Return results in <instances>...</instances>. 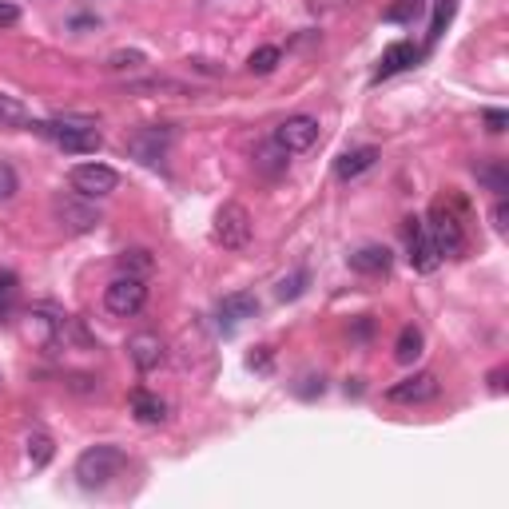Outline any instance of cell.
<instances>
[{
    "mask_svg": "<svg viewBox=\"0 0 509 509\" xmlns=\"http://www.w3.org/2000/svg\"><path fill=\"white\" fill-rule=\"evenodd\" d=\"M36 136L52 139L60 151H72V156H96L104 148V136L96 132V120H84V116H56V120H32L28 124Z\"/></svg>",
    "mask_w": 509,
    "mask_h": 509,
    "instance_id": "obj_1",
    "label": "cell"
},
{
    "mask_svg": "<svg viewBox=\"0 0 509 509\" xmlns=\"http://www.w3.org/2000/svg\"><path fill=\"white\" fill-rule=\"evenodd\" d=\"M426 235L442 259H462L465 247H470V239H465V208L458 199H438L430 208Z\"/></svg>",
    "mask_w": 509,
    "mask_h": 509,
    "instance_id": "obj_2",
    "label": "cell"
},
{
    "mask_svg": "<svg viewBox=\"0 0 509 509\" xmlns=\"http://www.w3.org/2000/svg\"><path fill=\"white\" fill-rule=\"evenodd\" d=\"M127 465L120 446H88L76 458V478L84 490H104L112 478H120V470Z\"/></svg>",
    "mask_w": 509,
    "mask_h": 509,
    "instance_id": "obj_3",
    "label": "cell"
},
{
    "mask_svg": "<svg viewBox=\"0 0 509 509\" xmlns=\"http://www.w3.org/2000/svg\"><path fill=\"white\" fill-rule=\"evenodd\" d=\"M20 331H25V339L32 346H40V351H60L64 342H68V334L76 331L72 319L56 315V310H28L25 322H20Z\"/></svg>",
    "mask_w": 509,
    "mask_h": 509,
    "instance_id": "obj_4",
    "label": "cell"
},
{
    "mask_svg": "<svg viewBox=\"0 0 509 509\" xmlns=\"http://www.w3.org/2000/svg\"><path fill=\"white\" fill-rule=\"evenodd\" d=\"M251 211L243 208V203H223L219 211H215V239H219L227 251H243L247 243H251Z\"/></svg>",
    "mask_w": 509,
    "mask_h": 509,
    "instance_id": "obj_5",
    "label": "cell"
},
{
    "mask_svg": "<svg viewBox=\"0 0 509 509\" xmlns=\"http://www.w3.org/2000/svg\"><path fill=\"white\" fill-rule=\"evenodd\" d=\"M52 215H56V223L68 235H88L104 223L100 211L92 208V199H84V195H56L52 199Z\"/></svg>",
    "mask_w": 509,
    "mask_h": 509,
    "instance_id": "obj_6",
    "label": "cell"
},
{
    "mask_svg": "<svg viewBox=\"0 0 509 509\" xmlns=\"http://www.w3.org/2000/svg\"><path fill=\"white\" fill-rule=\"evenodd\" d=\"M144 302H148V287H144V279L139 275H120V279H112L104 290V307L112 310L116 319H132L144 310Z\"/></svg>",
    "mask_w": 509,
    "mask_h": 509,
    "instance_id": "obj_7",
    "label": "cell"
},
{
    "mask_svg": "<svg viewBox=\"0 0 509 509\" xmlns=\"http://www.w3.org/2000/svg\"><path fill=\"white\" fill-rule=\"evenodd\" d=\"M68 183L76 195H84V199H107V195L120 188V176L107 164H80V168H72Z\"/></svg>",
    "mask_w": 509,
    "mask_h": 509,
    "instance_id": "obj_8",
    "label": "cell"
},
{
    "mask_svg": "<svg viewBox=\"0 0 509 509\" xmlns=\"http://www.w3.org/2000/svg\"><path fill=\"white\" fill-rule=\"evenodd\" d=\"M438 390H442V382H438L434 371H418V374H410V378H402V382L390 386L386 398L398 402V406H422V402H434Z\"/></svg>",
    "mask_w": 509,
    "mask_h": 509,
    "instance_id": "obj_9",
    "label": "cell"
},
{
    "mask_svg": "<svg viewBox=\"0 0 509 509\" xmlns=\"http://www.w3.org/2000/svg\"><path fill=\"white\" fill-rule=\"evenodd\" d=\"M319 139V120L315 116H287L283 124L275 127V144L287 151V156H299V151H310Z\"/></svg>",
    "mask_w": 509,
    "mask_h": 509,
    "instance_id": "obj_10",
    "label": "cell"
},
{
    "mask_svg": "<svg viewBox=\"0 0 509 509\" xmlns=\"http://www.w3.org/2000/svg\"><path fill=\"white\" fill-rule=\"evenodd\" d=\"M402 235H406L410 267H414V270H422V275H430V270H438L442 255L434 251V243H430V235H426V223H422V219H406V223H402Z\"/></svg>",
    "mask_w": 509,
    "mask_h": 509,
    "instance_id": "obj_11",
    "label": "cell"
},
{
    "mask_svg": "<svg viewBox=\"0 0 509 509\" xmlns=\"http://www.w3.org/2000/svg\"><path fill=\"white\" fill-rule=\"evenodd\" d=\"M171 144V132L168 127H139V132L127 139V151L139 159V164H159L164 159V151Z\"/></svg>",
    "mask_w": 509,
    "mask_h": 509,
    "instance_id": "obj_12",
    "label": "cell"
},
{
    "mask_svg": "<svg viewBox=\"0 0 509 509\" xmlns=\"http://www.w3.org/2000/svg\"><path fill=\"white\" fill-rule=\"evenodd\" d=\"M164 339L159 334H148V331H139L127 339V359L136 362V371H156L159 362H164Z\"/></svg>",
    "mask_w": 509,
    "mask_h": 509,
    "instance_id": "obj_13",
    "label": "cell"
},
{
    "mask_svg": "<svg viewBox=\"0 0 509 509\" xmlns=\"http://www.w3.org/2000/svg\"><path fill=\"white\" fill-rule=\"evenodd\" d=\"M378 164V148H354V151H346V156L334 164V176H339L342 183L346 179H359L362 171H371Z\"/></svg>",
    "mask_w": 509,
    "mask_h": 509,
    "instance_id": "obj_14",
    "label": "cell"
},
{
    "mask_svg": "<svg viewBox=\"0 0 509 509\" xmlns=\"http://www.w3.org/2000/svg\"><path fill=\"white\" fill-rule=\"evenodd\" d=\"M351 270H359V275H386L390 270V251L386 247H359V251L351 255Z\"/></svg>",
    "mask_w": 509,
    "mask_h": 509,
    "instance_id": "obj_15",
    "label": "cell"
},
{
    "mask_svg": "<svg viewBox=\"0 0 509 509\" xmlns=\"http://www.w3.org/2000/svg\"><path fill=\"white\" fill-rule=\"evenodd\" d=\"M255 310H259L255 295H227L219 302V322H227V327H239V322L255 319Z\"/></svg>",
    "mask_w": 509,
    "mask_h": 509,
    "instance_id": "obj_16",
    "label": "cell"
},
{
    "mask_svg": "<svg viewBox=\"0 0 509 509\" xmlns=\"http://www.w3.org/2000/svg\"><path fill=\"white\" fill-rule=\"evenodd\" d=\"M132 414L144 422V426H159V422L168 418V406L159 402L156 394H148V390H136L132 394Z\"/></svg>",
    "mask_w": 509,
    "mask_h": 509,
    "instance_id": "obj_17",
    "label": "cell"
},
{
    "mask_svg": "<svg viewBox=\"0 0 509 509\" xmlns=\"http://www.w3.org/2000/svg\"><path fill=\"white\" fill-rule=\"evenodd\" d=\"M422 346H426V339H422V331L410 322V327H402V334H398V342H394V359L402 366H410L422 354Z\"/></svg>",
    "mask_w": 509,
    "mask_h": 509,
    "instance_id": "obj_18",
    "label": "cell"
},
{
    "mask_svg": "<svg viewBox=\"0 0 509 509\" xmlns=\"http://www.w3.org/2000/svg\"><path fill=\"white\" fill-rule=\"evenodd\" d=\"M414 60H418V48H414V45H390L386 56H382V68H378V76H394V72L410 68Z\"/></svg>",
    "mask_w": 509,
    "mask_h": 509,
    "instance_id": "obj_19",
    "label": "cell"
},
{
    "mask_svg": "<svg viewBox=\"0 0 509 509\" xmlns=\"http://www.w3.org/2000/svg\"><path fill=\"white\" fill-rule=\"evenodd\" d=\"M28 112L25 104L13 100V96H0V127H8V132H20V127H28Z\"/></svg>",
    "mask_w": 509,
    "mask_h": 509,
    "instance_id": "obj_20",
    "label": "cell"
},
{
    "mask_svg": "<svg viewBox=\"0 0 509 509\" xmlns=\"http://www.w3.org/2000/svg\"><path fill=\"white\" fill-rule=\"evenodd\" d=\"M255 164H259V168H263V171H267V176H279V171H283V168H287V151H283V148H279V144H275V139H270V144H267V148H259V156H255Z\"/></svg>",
    "mask_w": 509,
    "mask_h": 509,
    "instance_id": "obj_21",
    "label": "cell"
},
{
    "mask_svg": "<svg viewBox=\"0 0 509 509\" xmlns=\"http://www.w3.org/2000/svg\"><path fill=\"white\" fill-rule=\"evenodd\" d=\"M279 60H283V52H279L275 45H267V48H255V52H251L247 68H251L255 76H267V72H275V68H279Z\"/></svg>",
    "mask_w": 509,
    "mask_h": 509,
    "instance_id": "obj_22",
    "label": "cell"
},
{
    "mask_svg": "<svg viewBox=\"0 0 509 509\" xmlns=\"http://www.w3.org/2000/svg\"><path fill=\"white\" fill-rule=\"evenodd\" d=\"M28 462L36 465V470H45V465L52 462V438L48 434H28Z\"/></svg>",
    "mask_w": 509,
    "mask_h": 509,
    "instance_id": "obj_23",
    "label": "cell"
},
{
    "mask_svg": "<svg viewBox=\"0 0 509 509\" xmlns=\"http://www.w3.org/2000/svg\"><path fill=\"white\" fill-rule=\"evenodd\" d=\"M148 64V56L139 48H127V52H112V56H107V68L112 72H139Z\"/></svg>",
    "mask_w": 509,
    "mask_h": 509,
    "instance_id": "obj_24",
    "label": "cell"
},
{
    "mask_svg": "<svg viewBox=\"0 0 509 509\" xmlns=\"http://www.w3.org/2000/svg\"><path fill=\"white\" fill-rule=\"evenodd\" d=\"M478 179H482L490 191H497V195L509 191V171H505L502 164H482V168H478Z\"/></svg>",
    "mask_w": 509,
    "mask_h": 509,
    "instance_id": "obj_25",
    "label": "cell"
},
{
    "mask_svg": "<svg viewBox=\"0 0 509 509\" xmlns=\"http://www.w3.org/2000/svg\"><path fill=\"white\" fill-rule=\"evenodd\" d=\"M302 290H307V270H295V275H290V279H283V283H279V290H275V295L287 302V299H299Z\"/></svg>",
    "mask_w": 509,
    "mask_h": 509,
    "instance_id": "obj_26",
    "label": "cell"
},
{
    "mask_svg": "<svg viewBox=\"0 0 509 509\" xmlns=\"http://www.w3.org/2000/svg\"><path fill=\"white\" fill-rule=\"evenodd\" d=\"M16 191H20V179H16L13 164H5V159H0V203H8Z\"/></svg>",
    "mask_w": 509,
    "mask_h": 509,
    "instance_id": "obj_27",
    "label": "cell"
},
{
    "mask_svg": "<svg viewBox=\"0 0 509 509\" xmlns=\"http://www.w3.org/2000/svg\"><path fill=\"white\" fill-rule=\"evenodd\" d=\"M120 267H124V275H144V270H151V255L148 251H124Z\"/></svg>",
    "mask_w": 509,
    "mask_h": 509,
    "instance_id": "obj_28",
    "label": "cell"
},
{
    "mask_svg": "<svg viewBox=\"0 0 509 509\" xmlns=\"http://www.w3.org/2000/svg\"><path fill=\"white\" fill-rule=\"evenodd\" d=\"M450 16H453V0H438V13H434V28H430V40L442 36V28L450 25Z\"/></svg>",
    "mask_w": 509,
    "mask_h": 509,
    "instance_id": "obj_29",
    "label": "cell"
},
{
    "mask_svg": "<svg viewBox=\"0 0 509 509\" xmlns=\"http://www.w3.org/2000/svg\"><path fill=\"white\" fill-rule=\"evenodd\" d=\"M505 124H509V116L502 112V107H490V112H485V127H490L494 136H497V132H505Z\"/></svg>",
    "mask_w": 509,
    "mask_h": 509,
    "instance_id": "obj_30",
    "label": "cell"
},
{
    "mask_svg": "<svg viewBox=\"0 0 509 509\" xmlns=\"http://www.w3.org/2000/svg\"><path fill=\"white\" fill-rule=\"evenodd\" d=\"M20 20V8L13 5V0H0V28H13Z\"/></svg>",
    "mask_w": 509,
    "mask_h": 509,
    "instance_id": "obj_31",
    "label": "cell"
},
{
    "mask_svg": "<svg viewBox=\"0 0 509 509\" xmlns=\"http://www.w3.org/2000/svg\"><path fill=\"white\" fill-rule=\"evenodd\" d=\"M505 219H509V208H505V199H497L494 203V227H497V231H505V227H509Z\"/></svg>",
    "mask_w": 509,
    "mask_h": 509,
    "instance_id": "obj_32",
    "label": "cell"
},
{
    "mask_svg": "<svg viewBox=\"0 0 509 509\" xmlns=\"http://www.w3.org/2000/svg\"><path fill=\"white\" fill-rule=\"evenodd\" d=\"M490 390H494V394H502V390H505V366H497V371L490 374Z\"/></svg>",
    "mask_w": 509,
    "mask_h": 509,
    "instance_id": "obj_33",
    "label": "cell"
}]
</instances>
